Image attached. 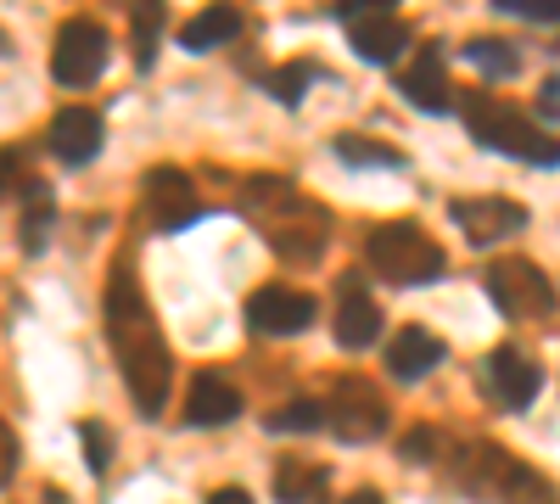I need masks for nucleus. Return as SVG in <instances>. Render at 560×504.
Listing matches in <instances>:
<instances>
[{
    "instance_id": "obj_16",
    "label": "nucleus",
    "mask_w": 560,
    "mask_h": 504,
    "mask_svg": "<svg viewBox=\"0 0 560 504\" xmlns=\"http://www.w3.org/2000/svg\"><path fill=\"white\" fill-rule=\"evenodd\" d=\"M443 337H432L427 326H404L393 342H387V371L393 382H420V376H432L438 364H443Z\"/></svg>"
},
{
    "instance_id": "obj_22",
    "label": "nucleus",
    "mask_w": 560,
    "mask_h": 504,
    "mask_svg": "<svg viewBox=\"0 0 560 504\" xmlns=\"http://www.w3.org/2000/svg\"><path fill=\"white\" fill-rule=\"evenodd\" d=\"M129 28H135V68L147 73L152 68V51H158V34H163V7H152V0L129 7Z\"/></svg>"
},
{
    "instance_id": "obj_14",
    "label": "nucleus",
    "mask_w": 560,
    "mask_h": 504,
    "mask_svg": "<svg viewBox=\"0 0 560 504\" xmlns=\"http://www.w3.org/2000/svg\"><path fill=\"white\" fill-rule=\"evenodd\" d=\"M398 96H409V107H420V113H448L454 107V84H448L438 45H427V51L398 73Z\"/></svg>"
},
{
    "instance_id": "obj_31",
    "label": "nucleus",
    "mask_w": 560,
    "mask_h": 504,
    "mask_svg": "<svg viewBox=\"0 0 560 504\" xmlns=\"http://www.w3.org/2000/svg\"><path fill=\"white\" fill-rule=\"evenodd\" d=\"M538 113H544V118H555V113H560V79H549V84L538 90Z\"/></svg>"
},
{
    "instance_id": "obj_6",
    "label": "nucleus",
    "mask_w": 560,
    "mask_h": 504,
    "mask_svg": "<svg viewBox=\"0 0 560 504\" xmlns=\"http://www.w3.org/2000/svg\"><path fill=\"white\" fill-rule=\"evenodd\" d=\"M488 297L510 319H544L555 308V281L533 258H499L488 269Z\"/></svg>"
},
{
    "instance_id": "obj_27",
    "label": "nucleus",
    "mask_w": 560,
    "mask_h": 504,
    "mask_svg": "<svg viewBox=\"0 0 560 504\" xmlns=\"http://www.w3.org/2000/svg\"><path fill=\"white\" fill-rule=\"evenodd\" d=\"M79 437H84V466L102 477V471H107V460H113V437H107V426H102V421H84V426H79Z\"/></svg>"
},
{
    "instance_id": "obj_10",
    "label": "nucleus",
    "mask_w": 560,
    "mask_h": 504,
    "mask_svg": "<svg viewBox=\"0 0 560 504\" xmlns=\"http://www.w3.org/2000/svg\"><path fill=\"white\" fill-rule=\"evenodd\" d=\"M448 219L465 231V242H471V247H488L499 236L527 231V208L510 202V197H459V202H448Z\"/></svg>"
},
{
    "instance_id": "obj_11",
    "label": "nucleus",
    "mask_w": 560,
    "mask_h": 504,
    "mask_svg": "<svg viewBox=\"0 0 560 504\" xmlns=\"http://www.w3.org/2000/svg\"><path fill=\"white\" fill-rule=\"evenodd\" d=\"M147 208H152V219H158L163 236L185 231V224H197V219L208 213L202 197L191 191V179H185L179 168H152V174H147Z\"/></svg>"
},
{
    "instance_id": "obj_34",
    "label": "nucleus",
    "mask_w": 560,
    "mask_h": 504,
    "mask_svg": "<svg viewBox=\"0 0 560 504\" xmlns=\"http://www.w3.org/2000/svg\"><path fill=\"white\" fill-rule=\"evenodd\" d=\"M45 499H51V504H62V493H57V488H51V493H45Z\"/></svg>"
},
{
    "instance_id": "obj_19",
    "label": "nucleus",
    "mask_w": 560,
    "mask_h": 504,
    "mask_svg": "<svg viewBox=\"0 0 560 504\" xmlns=\"http://www.w3.org/2000/svg\"><path fill=\"white\" fill-rule=\"evenodd\" d=\"M348 45L364 57V62H398L404 57V45H409V23L398 17V12H382V17H364V23H353L348 28Z\"/></svg>"
},
{
    "instance_id": "obj_20",
    "label": "nucleus",
    "mask_w": 560,
    "mask_h": 504,
    "mask_svg": "<svg viewBox=\"0 0 560 504\" xmlns=\"http://www.w3.org/2000/svg\"><path fill=\"white\" fill-rule=\"evenodd\" d=\"M236 34H242V12L236 7H208V12H197L191 23L179 28V45L185 51H213V45L236 39Z\"/></svg>"
},
{
    "instance_id": "obj_25",
    "label": "nucleus",
    "mask_w": 560,
    "mask_h": 504,
    "mask_svg": "<svg viewBox=\"0 0 560 504\" xmlns=\"http://www.w3.org/2000/svg\"><path fill=\"white\" fill-rule=\"evenodd\" d=\"M264 426H269V432H319V426H325V403H314V398H292V403H280Z\"/></svg>"
},
{
    "instance_id": "obj_26",
    "label": "nucleus",
    "mask_w": 560,
    "mask_h": 504,
    "mask_svg": "<svg viewBox=\"0 0 560 504\" xmlns=\"http://www.w3.org/2000/svg\"><path fill=\"white\" fill-rule=\"evenodd\" d=\"M308 79H314V68H308V62H298V68H280V73H269V96H275V102H287V107H298Z\"/></svg>"
},
{
    "instance_id": "obj_23",
    "label": "nucleus",
    "mask_w": 560,
    "mask_h": 504,
    "mask_svg": "<svg viewBox=\"0 0 560 504\" xmlns=\"http://www.w3.org/2000/svg\"><path fill=\"white\" fill-rule=\"evenodd\" d=\"M465 57H471L488 79H510L522 68V57H516V45H504V39H493V34H482V39H471L465 45Z\"/></svg>"
},
{
    "instance_id": "obj_18",
    "label": "nucleus",
    "mask_w": 560,
    "mask_h": 504,
    "mask_svg": "<svg viewBox=\"0 0 560 504\" xmlns=\"http://www.w3.org/2000/svg\"><path fill=\"white\" fill-rule=\"evenodd\" d=\"M57 231V197L45 179H23V208H18V247L23 253H45Z\"/></svg>"
},
{
    "instance_id": "obj_24",
    "label": "nucleus",
    "mask_w": 560,
    "mask_h": 504,
    "mask_svg": "<svg viewBox=\"0 0 560 504\" xmlns=\"http://www.w3.org/2000/svg\"><path fill=\"white\" fill-rule=\"evenodd\" d=\"M337 157L353 163V168H404V157L393 146H376V141H364V134H337Z\"/></svg>"
},
{
    "instance_id": "obj_5",
    "label": "nucleus",
    "mask_w": 560,
    "mask_h": 504,
    "mask_svg": "<svg viewBox=\"0 0 560 504\" xmlns=\"http://www.w3.org/2000/svg\"><path fill=\"white\" fill-rule=\"evenodd\" d=\"M465 129H471V141H482L488 152H504V157H522L533 168H555L560 163V141L555 134H544L533 118H522L510 102L499 96H477L465 102Z\"/></svg>"
},
{
    "instance_id": "obj_28",
    "label": "nucleus",
    "mask_w": 560,
    "mask_h": 504,
    "mask_svg": "<svg viewBox=\"0 0 560 504\" xmlns=\"http://www.w3.org/2000/svg\"><path fill=\"white\" fill-rule=\"evenodd\" d=\"M438 448H443V437H438L432 426H415V432H404V443H398V454H404L409 466H432Z\"/></svg>"
},
{
    "instance_id": "obj_30",
    "label": "nucleus",
    "mask_w": 560,
    "mask_h": 504,
    "mask_svg": "<svg viewBox=\"0 0 560 504\" xmlns=\"http://www.w3.org/2000/svg\"><path fill=\"white\" fill-rule=\"evenodd\" d=\"M0 477H7V482L18 477V437H12V426L0 432Z\"/></svg>"
},
{
    "instance_id": "obj_12",
    "label": "nucleus",
    "mask_w": 560,
    "mask_h": 504,
    "mask_svg": "<svg viewBox=\"0 0 560 504\" xmlns=\"http://www.w3.org/2000/svg\"><path fill=\"white\" fill-rule=\"evenodd\" d=\"M544 387V371L522 353V348H493L488 353V392L504 403V409H527Z\"/></svg>"
},
{
    "instance_id": "obj_3",
    "label": "nucleus",
    "mask_w": 560,
    "mask_h": 504,
    "mask_svg": "<svg viewBox=\"0 0 560 504\" xmlns=\"http://www.w3.org/2000/svg\"><path fill=\"white\" fill-rule=\"evenodd\" d=\"M448 482L482 504H560L555 482L499 443H459L448 454Z\"/></svg>"
},
{
    "instance_id": "obj_1",
    "label": "nucleus",
    "mask_w": 560,
    "mask_h": 504,
    "mask_svg": "<svg viewBox=\"0 0 560 504\" xmlns=\"http://www.w3.org/2000/svg\"><path fill=\"white\" fill-rule=\"evenodd\" d=\"M102 326H107V342L118 353V371H124V387L135 398V409L147 421L163 415L168 403V382H174V359H168V342L152 319V303L140 292V274L129 263H118L107 274V292H102Z\"/></svg>"
},
{
    "instance_id": "obj_15",
    "label": "nucleus",
    "mask_w": 560,
    "mask_h": 504,
    "mask_svg": "<svg viewBox=\"0 0 560 504\" xmlns=\"http://www.w3.org/2000/svg\"><path fill=\"white\" fill-rule=\"evenodd\" d=\"M102 141H107V129H102V113H96V107H62V113L51 118V152H57L68 168L90 163V157L102 152Z\"/></svg>"
},
{
    "instance_id": "obj_32",
    "label": "nucleus",
    "mask_w": 560,
    "mask_h": 504,
    "mask_svg": "<svg viewBox=\"0 0 560 504\" xmlns=\"http://www.w3.org/2000/svg\"><path fill=\"white\" fill-rule=\"evenodd\" d=\"M208 504H253V499H247V493H242V488H219V493H213V499H208Z\"/></svg>"
},
{
    "instance_id": "obj_33",
    "label": "nucleus",
    "mask_w": 560,
    "mask_h": 504,
    "mask_svg": "<svg viewBox=\"0 0 560 504\" xmlns=\"http://www.w3.org/2000/svg\"><path fill=\"white\" fill-rule=\"evenodd\" d=\"M342 504H382V493H376V488H359V493H348Z\"/></svg>"
},
{
    "instance_id": "obj_17",
    "label": "nucleus",
    "mask_w": 560,
    "mask_h": 504,
    "mask_svg": "<svg viewBox=\"0 0 560 504\" xmlns=\"http://www.w3.org/2000/svg\"><path fill=\"white\" fill-rule=\"evenodd\" d=\"M236 415H242V392L230 387L224 376H213V371L197 376L191 392H185V421L191 426H230Z\"/></svg>"
},
{
    "instance_id": "obj_21",
    "label": "nucleus",
    "mask_w": 560,
    "mask_h": 504,
    "mask_svg": "<svg viewBox=\"0 0 560 504\" xmlns=\"http://www.w3.org/2000/svg\"><path fill=\"white\" fill-rule=\"evenodd\" d=\"M325 482H331V477H325V466H308V460H298V454L275 466V499L280 504H314L325 493Z\"/></svg>"
},
{
    "instance_id": "obj_9",
    "label": "nucleus",
    "mask_w": 560,
    "mask_h": 504,
    "mask_svg": "<svg viewBox=\"0 0 560 504\" xmlns=\"http://www.w3.org/2000/svg\"><path fill=\"white\" fill-rule=\"evenodd\" d=\"M314 314H319V303L308 292H292V286H258L247 297V326L258 337H298L314 326Z\"/></svg>"
},
{
    "instance_id": "obj_7",
    "label": "nucleus",
    "mask_w": 560,
    "mask_h": 504,
    "mask_svg": "<svg viewBox=\"0 0 560 504\" xmlns=\"http://www.w3.org/2000/svg\"><path fill=\"white\" fill-rule=\"evenodd\" d=\"M393 421V409L382 398V387H370L359 376H342L331 387V398H325V426H331L342 443H370V437H382Z\"/></svg>"
},
{
    "instance_id": "obj_29",
    "label": "nucleus",
    "mask_w": 560,
    "mask_h": 504,
    "mask_svg": "<svg viewBox=\"0 0 560 504\" xmlns=\"http://www.w3.org/2000/svg\"><path fill=\"white\" fill-rule=\"evenodd\" d=\"M493 7L527 23H560V0H493Z\"/></svg>"
},
{
    "instance_id": "obj_4",
    "label": "nucleus",
    "mask_w": 560,
    "mask_h": 504,
    "mask_svg": "<svg viewBox=\"0 0 560 504\" xmlns=\"http://www.w3.org/2000/svg\"><path fill=\"white\" fill-rule=\"evenodd\" d=\"M364 263L376 269L382 281H393V286H427V281H438V274L448 269L443 247L420 231L415 219L376 224V231L364 236Z\"/></svg>"
},
{
    "instance_id": "obj_13",
    "label": "nucleus",
    "mask_w": 560,
    "mask_h": 504,
    "mask_svg": "<svg viewBox=\"0 0 560 504\" xmlns=\"http://www.w3.org/2000/svg\"><path fill=\"white\" fill-rule=\"evenodd\" d=\"M376 337H382V314L364 292V274H342V286H337V342L348 353H359Z\"/></svg>"
},
{
    "instance_id": "obj_2",
    "label": "nucleus",
    "mask_w": 560,
    "mask_h": 504,
    "mask_svg": "<svg viewBox=\"0 0 560 504\" xmlns=\"http://www.w3.org/2000/svg\"><path fill=\"white\" fill-rule=\"evenodd\" d=\"M242 213L264 231V242L292 258V263H314L325 253V236H331V219H325L319 202H308L292 179H275V174H253L247 191H242Z\"/></svg>"
},
{
    "instance_id": "obj_8",
    "label": "nucleus",
    "mask_w": 560,
    "mask_h": 504,
    "mask_svg": "<svg viewBox=\"0 0 560 504\" xmlns=\"http://www.w3.org/2000/svg\"><path fill=\"white\" fill-rule=\"evenodd\" d=\"M102 68H107V28L90 17H68L51 45V79L68 90H84L102 79Z\"/></svg>"
}]
</instances>
